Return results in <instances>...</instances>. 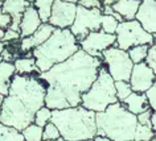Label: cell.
Segmentation results:
<instances>
[{
  "label": "cell",
  "instance_id": "6da1fadb",
  "mask_svg": "<svg viewBox=\"0 0 156 141\" xmlns=\"http://www.w3.org/2000/svg\"><path fill=\"white\" fill-rule=\"evenodd\" d=\"M102 65L101 58L80 49L69 60L41 73L40 78L46 83L45 107L53 111L81 105L82 95L97 79Z\"/></svg>",
  "mask_w": 156,
  "mask_h": 141
},
{
  "label": "cell",
  "instance_id": "7a4b0ae2",
  "mask_svg": "<svg viewBox=\"0 0 156 141\" xmlns=\"http://www.w3.org/2000/svg\"><path fill=\"white\" fill-rule=\"evenodd\" d=\"M46 83L38 74H15L0 111V123L21 132L33 123L34 115L45 105Z\"/></svg>",
  "mask_w": 156,
  "mask_h": 141
},
{
  "label": "cell",
  "instance_id": "3957f363",
  "mask_svg": "<svg viewBox=\"0 0 156 141\" xmlns=\"http://www.w3.org/2000/svg\"><path fill=\"white\" fill-rule=\"evenodd\" d=\"M50 121L57 127L61 139L66 141L93 140L97 136L95 112L82 105L53 109Z\"/></svg>",
  "mask_w": 156,
  "mask_h": 141
},
{
  "label": "cell",
  "instance_id": "277c9868",
  "mask_svg": "<svg viewBox=\"0 0 156 141\" xmlns=\"http://www.w3.org/2000/svg\"><path fill=\"white\" fill-rule=\"evenodd\" d=\"M95 124L97 136L107 137L111 141H134L138 119L120 101H116L95 113Z\"/></svg>",
  "mask_w": 156,
  "mask_h": 141
},
{
  "label": "cell",
  "instance_id": "5b68a950",
  "mask_svg": "<svg viewBox=\"0 0 156 141\" xmlns=\"http://www.w3.org/2000/svg\"><path fill=\"white\" fill-rule=\"evenodd\" d=\"M80 50V44L70 29H54L48 40L32 50V57L40 73H45L54 65L69 60Z\"/></svg>",
  "mask_w": 156,
  "mask_h": 141
},
{
  "label": "cell",
  "instance_id": "8992f818",
  "mask_svg": "<svg viewBox=\"0 0 156 141\" xmlns=\"http://www.w3.org/2000/svg\"><path fill=\"white\" fill-rule=\"evenodd\" d=\"M116 101H118V98L115 92V82L107 73L105 65H102L98 70L97 79L93 82L90 88L82 95L81 105L98 113L105 111L108 105Z\"/></svg>",
  "mask_w": 156,
  "mask_h": 141
},
{
  "label": "cell",
  "instance_id": "52a82bcc",
  "mask_svg": "<svg viewBox=\"0 0 156 141\" xmlns=\"http://www.w3.org/2000/svg\"><path fill=\"white\" fill-rule=\"evenodd\" d=\"M155 37L147 33L136 20L119 22L115 32V48L128 52L132 46L138 45H152Z\"/></svg>",
  "mask_w": 156,
  "mask_h": 141
},
{
  "label": "cell",
  "instance_id": "ba28073f",
  "mask_svg": "<svg viewBox=\"0 0 156 141\" xmlns=\"http://www.w3.org/2000/svg\"><path fill=\"white\" fill-rule=\"evenodd\" d=\"M102 64L105 65L107 73L114 79V82L123 81L128 82L134 67V64L128 57V53L120 50L115 46H111L102 53Z\"/></svg>",
  "mask_w": 156,
  "mask_h": 141
},
{
  "label": "cell",
  "instance_id": "9c48e42d",
  "mask_svg": "<svg viewBox=\"0 0 156 141\" xmlns=\"http://www.w3.org/2000/svg\"><path fill=\"white\" fill-rule=\"evenodd\" d=\"M101 17H102V9H86L81 5H77L76 19L69 29L76 40L80 42L89 33L101 30Z\"/></svg>",
  "mask_w": 156,
  "mask_h": 141
},
{
  "label": "cell",
  "instance_id": "30bf717a",
  "mask_svg": "<svg viewBox=\"0 0 156 141\" xmlns=\"http://www.w3.org/2000/svg\"><path fill=\"white\" fill-rule=\"evenodd\" d=\"M80 49L94 58H102V53L115 45V34H108L102 30L89 33L82 41L78 42Z\"/></svg>",
  "mask_w": 156,
  "mask_h": 141
},
{
  "label": "cell",
  "instance_id": "8fae6325",
  "mask_svg": "<svg viewBox=\"0 0 156 141\" xmlns=\"http://www.w3.org/2000/svg\"><path fill=\"white\" fill-rule=\"evenodd\" d=\"M77 4L74 3L56 0L52 7L48 24H50L56 29H69L76 19Z\"/></svg>",
  "mask_w": 156,
  "mask_h": 141
},
{
  "label": "cell",
  "instance_id": "7c38bea8",
  "mask_svg": "<svg viewBox=\"0 0 156 141\" xmlns=\"http://www.w3.org/2000/svg\"><path fill=\"white\" fill-rule=\"evenodd\" d=\"M155 82V74L146 62H140V64L134 65L130 75V81H128V83L132 88V92L144 94Z\"/></svg>",
  "mask_w": 156,
  "mask_h": 141
},
{
  "label": "cell",
  "instance_id": "4fadbf2b",
  "mask_svg": "<svg viewBox=\"0 0 156 141\" xmlns=\"http://www.w3.org/2000/svg\"><path fill=\"white\" fill-rule=\"evenodd\" d=\"M135 20L147 33L156 38V0H142Z\"/></svg>",
  "mask_w": 156,
  "mask_h": 141
},
{
  "label": "cell",
  "instance_id": "5bb4252c",
  "mask_svg": "<svg viewBox=\"0 0 156 141\" xmlns=\"http://www.w3.org/2000/svg\"><path fill=\"white\" fill-rule=\"evenodd\" d=\"M54 29L56 28H53V26L50 24H48V22H42L32 36L21 38L20 44H19L20 52L21 53H29V52L32 53V50L34 48H37V46H40L41 44H44V42L52 36Z\"/></svg>",
  "mask_w": 156,
  "mask_h": 141
},
{
  "label": "cell",
  "instance_id": "9a60e30c",
  "mask_svg": "<svg viewBox=\"0 0 156 141\" xmlns=\"http://www.w3.org/2000/svg\"><path fill=\"white\" fill-rule=\"evenodd\" d=\"M30 4H32V3L27 2V0H4V2H3L2 12L8 13L11 19H12V22H11V26L8 29L17 30L19 32V26H20L23 13H24V11L28 8Z\"/></svg>",
  "mask_w": 156,
  "mask_h": 141
},
{
  "label": "cell",
  "instance_id": "2e32d148",
  "mask_svg": "<svg viewBox=\"0 0 156 141\" xmlns=\"http://www.w3.org/2000/svg\"><path fill=\"white\" fill-rule=\"evenodd\" d=\"M42 24L40 16H38V12L36 11V8L30 4L28 8L24 11L20 21V26H19V32H20V37H29L38 29V26Z\"/></svg>",
  "mask_w": 156,
  "mask_h": 141
},
{
  "label": "cell",
  "instance_id": "e0dca14e",
  "mask_svg": "<svg viewBox=\"0 0 156 141\" xmlns=\"http://www.w3.org/2000/svg\"><path fill=\"white\" fill-rule=\"evenodd\" d=\"M122 104L124 105V108H126L128 112L134 113L135 116H138V115H140V113H143L144 111L150 109L146 94L131 92V95L127 96L126 99L122 101Z\"/></svg>",
  "mask_w": 156,
  "mask_h": 141
},
{
  "label": "cell",
  "instance_id": "ac0fdd59",
  "mask_svg": "<svg viewBox=\"0 0 156 141\" xmlns=\"http://www.w3.org/2000/svg\"><path fill=\"white\" fill-rule=\"evenodd\" d=\"M140 0H118L111 7L116 13H119L124 21L135 20L136 12L139 9Z\"/></svg>",
  "mask_w": 156,
  "mask_h": 141
},
{
  "label": "cell",
  "instance_id": "d6986e66",
  "mask_svg": "<svg viewBox=\"0 0 156 141\" xmlns=\"http://www.w3.org/2000/svg\"><path fill=\"white\" fill-rule=\"evenodd\" d=\"M16 74L13 62H2L0 64V94L7 96L12 79Z\"/></svg>",
  "mask_w": 156,
  "mask_h": 141
},
{
  "label": "cell",
  "instance_id": "ffe728a7",
  "mask_svg": "<svg viewBox=\"0 0 156 141\" xmlns=\"http://www.w3.org/2000/svg\"><path fill=\"white\" fill-rule=\"evenodd\" d=\"M13 66L16 70V74H19V75H30V74H38L40 75L41 74L36 66V61L32 57V53L29 56L16 58L13 61Z\"/></svg>",
  "mask_w": 156,
  "mask_h": 141
},
{
  "label": "cell",
  "instance_id": "44dd1931",
  "mask_svg": "<svg viewBox=\"0 0 156 141\" xmlns=\"http://www.w3.org/2000/svg\"><path fill=\"white\" fill-rule=\"evenodd\" d=\"M54 2L56 0H33L32 2V5L38 12V16H40L42 22H48Z\"/></svg>",
  "mask_w": 156,
  "mask_h": 141
},
{
  "label": "cell",
  "instance_id": "7402d4cb",
  "mask_svg": "<svg viewBox=\"0 0 156 141\" xmlns=\"http://www.w3.org/2000/svg\"><path fill=\"white\" fill-rule=\"evenodd\" d=\"M148 49H150V45H138V46H132V48L128 50V57L132 61V64H140V62H144L147 58L148 54Z\"/></svg>",
  "mask_w": 156,
  "mask_h": 141
},
{
  "label": "cell",
  "instance_id": "603a6c76",
  "mask_svg": "<svg viewBox=\"0 0 156 141\" xmlns=\"http://www.w3.org/2000/svg\"><path fill=\"white\" fill-rule=\"evenodd\" d=\"M24 141H42V128L36 124H29L21 131Z\"/></svg>",
  "mask_w": 156,
  "mask_h": 141
},
{
  "label": "cell",
  "instance_id": "cb8c5ba5",
  "mask_svg": "<svg viewBox=\"0 0 156 141\" xmlns=\"http://www.w3.org/2000/svg\"><path fill=\"white\" fill-rule=\"evenodd\" d=\"M0 141H24L21 132L0 123Z\"/></svg>",
  "mask_w": 156,
  "mask_h": 141
},
{
  "label": "cell",
  "instance_id": "d4e9b609",
  "mask_svg": "<svg viewBox=\"0 0 156 141\" xmlns=\"http://www.w3.org/2000/svg\"><path fill=\"white\" fill-rule=\"evenodd\" d=\"M118 25H119V21L115 20L112 16L102 15V17H101V30L102 32L108 33V34H115Z\"/></svg>",
  "mask_w": 156,
  "mask_h": 141
},
{
  "label": "cell",
  "instance_id": "484cf974",
  "mask_svg": "<svg viewBox=\"0 0 156 141\" xmlns=\"http://www.w3.org/2000/svg\"><path fill=\"white\" fill-rule=\"evenodd\" d=\"M155 135L156 133L152 129V127H147V125H142L138 123L134 141H151L155 137Z\"/></svg>",
  "mask_w": 156,
  "mask_h": 141
},
{
  "label": "cell",
  "instance_id": "4316f807",
  "mask_svg": "<svg viewBox=\"0 0 156 141\" xmlns=\"http://www.w3.org/2000/svg\"><path fill=\"white\" fill-rule=\"evenodd\" d=\"M52 119V109H49L48 107H41L38 111L36 112V115H34V120H33V124L38 125V127L44 128L46 124L50 121Z\"/></svg>",
  "mask_w": 156,
  "mask_h": 141
},
{
  "label": "cell",
  "instance_id": "83f0119b",
  "mask_svg": "<svg viewBox=\"0 0 156 141\" xmlns=\"http://www.w3.org/2000/svg\"><path fill=\"white\" fill-rule=\"evenodd\" d=\"M115 92H116V98H118V101H122L126 99L127 96L131 95L132 88L128 82H123V81H118L115 82Z\"/></svg>",
  "mask_w": 156,
  "mask_h": 141
},
{
  "label": "cell",
  "instance_id": "f1b7e54d",
  "mask_svg": "<svg viewBox=\"0 0 156 141\" xmlns=\"http://www.w3.org/2000/svg\"><path fill=\"white\" fill-rule=\"evenodd\" d=\"M60 132H58L57 127L52 121H49L48 124L42 128V140H49V141H57L60 139Z\"/></svg>",
  "mask_w": 156,
  "mask_h": 141
},
{
  "label": "cell",
  "instance_id": "f546056e",
  "mask_svg": "<svg viewBox=\"0 0 156 141\" xmlns=\"http://www.w3.org/2000/svg\"><path fill=\"white\" fill-rule=\"evenodd\" d=\"M144 62H146V64L152 69V71H154L155 77H156V41L150 46L147 58H146V61Z\"/></svg>",
  "mask_w": 156,
  "mask_h": 141
},
{
  "label": "cell",
  "instance_id": "4dcf8cb0",
  "mask_svg": "<svg viewBox=\"0 0 156 141\" xmlns=\"http://www.w3.org/2000/svg\"><path fill=\"white\" fill-rule=\"evenodd\" d=\"M144 94H146V98H147L148 105H150V109L154 113H156V82Z\"/></svg>",
  "mask_w": 156,
  "mask_h": 141
},
{
  "label": "cell",
  "instance_id": "1f68e13d",
  "mask_svg": "<svg viewBox=\"0 0 156 141\" xmlns=\"http://www.w3.org/2000/svg\"><path fill=\"white\" fill-rule=\"evenodd\" d=\"M152 115H154V112L151 109H147V111H144L143 113L136 116L138 123L142 125H147V127H152Z\"/></svg>",
  "mask_w": 156,
  "mask_h": 141
},
{
  "label": "cell",
  "instance_id": "d6a6232c",
  "mask_svg": "<svg viewBox=\"0 0 156 141\" xmlns=\"http://www.w3.org/2000/svg\"><path fill=\"white\" fill-rule=\"evenodd\" d=\"M77 5H81L86 9H102V2L99 0H80L77 3Z\"/></svg>",
  "mask_w": 156,
  "mask_h": 141
},
{
  "label": "cell",
  "instance_id": "836d02e7",
  "mask_svg": "<svg viewBox=\"0 0 156 141\" xmlns=\"http://www.w3.org/2000/svg\"><path fill=\"white\" fill-rule=\"evenodd\" d=\"M20 37V32H17V30H12V29H7L4 32V36L2 38V42L3 44H5V42L8 41H13V40H19Z\"/></svg>",
  "mask_w": 156,
  "mask_h": 141
},
{
  "label": "cell",
  "instance_id": "e575fe53",
  "mask_svg": "<svg viewBox=\"0 0 156 141\" xmlns=\"http://www.w3.org/2000/svg\"><path fill=\"white\" fill-rule=\"evenodd\" d=\"M11 22H12V19L8 13L0 12V28L3 30H7L11 26Z\"/></svg>",
  "mask_w": 156,
  "mask_h": 141
},
{
  "label": "cell",
  "instance_id": "d590c367",
  "mask_svg": "<svg viewBox=\"0 0 156 141\" xmlns=\"http://www.w3.org/2000/svg\"><path fill=\"white\" fill-rule=\"evenodd\" d=\"M93 141H111L110 139H107V137H103V136H95Z\"/></svg>",
  "mask_w": 156,
  "mask_h": 141
},
{
  "label": "cell",
  "instance_id": "8d00e7d4",
  "mask_svg": "<svg viewBox=\"0 0 156 141\" xmlns=\"http://www.w3.org/2000/svg\"><path fill=\"white\" fill-rule=\"evenodd\" d=\"M152 129H154L155 133H156V113L152 115Z\"/></svg>",
  "mask_w": 156,
  "mask_h": 141
},
{
  "label": "cell",
  "instance_id": "74e56055",
  "mask_svg": "<svg viewBox=\"0 0 156 141\" xmlns=\"http://www.w3.org/2000/svg\"><path fill=\"white\" fill-rule=\"evenodd\" d=\"M4 48H5V45L2 42V40H0V53H2L3 50H4Z\"/></svg>",
  "mask_w": 156,
  "mask_h": 141
},
{
  "label": "cell",
  "instance_id": "f35d334b",
  "mask_svg": "<svg viewBox=\"0 0 156 141\" xmlns=\"http://www.w3.org/2000/svg\"><path fill=\"white\" fill-rule=\"evenodd\" d=\"M3 100H4V96L0 94V111H2V104H3Z\"/></svg>",
  "mask_w": 156,
  "mask_h": 141
},
{
  "label": "cell",
  "instance_id": "ab89813d",
  "mask_svg": "<svg viewBox=\"0 0 156 141\" xmlns=\"http://www.w3.org/2000/svg\"><path fill=\"white\" fill-rule=\"evenodd\" d=\"M62 2H68V3H74V4H77L80 0H62Z\"/></svg>",
  "mask_w": 156,
  "mask_h": 141
},
{
  "label": "cell",
  "instance_id": "60d3db41",
  "mask_svg": "<svg viewBox=\"0 0 156 141\" xmlns=\"http://www.w3.org/2000/svg\"><path fill=\"white\" fill-rule=\"evenodd\" d=\"M57 141H66V140H64V139H61V137H60ZM85 141H93V140H85Z\"/></svg>",
  "mask_w": 156,
  "mask_h": 141
},
{
  "label": "cell",
  "instance_id": "b9f144b4",
  "mask_svg": "<svg viewBox=\"0 0 156 141\" xmlns=\"http://www.w3.org/2000/svg\"><path fill=\"white\" fill-rule=\"evenodd\" d=\"M2 9H3V2H0V12H2Z\"/></svg>",
  "mask_w": 156,
  "mask_h": 141
},
{
  "label": "cell",
  "instance_id": "7bdbcfd3",
  "mask_svg": "<svg viewBox=\"0 0 156 141\" xmlns=\"http://www.w3.org/2000/svg\"><path fill=\"white\" fill-rule=\"evenodd\" d=\"M3 62V57H2V54H0V64Z\"/></svg>",
  "mask_w": 156,
  "mask_h": 141
},
{
  "label": "cell",
  "instance_id": "ee69618b",
  "mask_svg": "<svg viewBox=\"0 0 156 141\" xmlns=\"http://www.w3.org/2000/svg\"><path fill=\"white\" fill-rule=\"evenodd\" d=\"M151 141H156V135H155V137H154V139H152Z\"/></svg>",
  "mask_w": 156,
  "mask_h": 141
},
{
  "label": "cell",
  "instance_id": "f6af8a7d",
  "mask_svg": "<svg viewBox=\"0 0 156 141\" xmlns=\"http://www.w3.org/2000/svg\"><path fill=\"white\" fill-rule=\"evenodd\" d=\"M27 2H29V3H32V2H33V0H27Z\"/></svg>",
  "mask_w": 156,
  "mask_h": 141
},
{
  "label": "cell",
  "instance_id": "bcb514c9",
  "mask_svg": "<svg viewBox=\"0 0 156 141\" xmlns=\"http://www.w3.org/2000/svg\"><path fill=\"white\" fill-rule=\"evenodd\" d=\"M116 2H118V0H112V3H116Z\"/></svg>",
  "mask_w": 156,
  "mask_h": 141
},
{
  "label": "cell",
  "instance_id": "7dc6e473",
  "mask_svg": "<svg viewBox=\"0 0 156 141\" xmlns=\"http://www.w3.org/2000/svg\"><path fill=\"white\" fill-rule=\"evenodd\" d=\"M42 141H49V140H42Z\"/></svg>",
  "mask_w": 156,
  "mask_h": 141
},
{
  "label": "cell",
  "instance_id": "c3c4849f",
  "mask_svg": "<svg viewBox=\"0 0 156 141\" xmlns=\"http://www.w3.org/2000/svg\"><path fill=\"white\" fill-rule=\"evenodd\" d=\"M0 2H4V0H0Z\"/></svg>",
  "mask_w": 156,
  "mask_h": 141
},
{
  "label": "cell",
  "instance_id": "681fc988",
  "mask_svg": "<svg viewBox=\"0 0 156 141\" xmlns=\"http://www.w3.org/2000/svg\"><path fill=\"white\" fill-rule=\"evenodd\" d=\"M99 2H102V0H99Z\"/></svg>",
  "mask_w": 156,
  "mask_h": 141
},
{
  "label": "cell",
  "instance_id": "f907efd6",
  "mask_svg": "<svg viewBox=\"0 0 156 141\" xmlns=\"http://www.w3.org/2000/svg\"><path fill=\"white\" fill-rule=\"evenodd\" d=\"M155 40H156V38H155Z\"/></svg>",
  "mask_w": 156,
  "mask_h": 141
}]
</instances>
